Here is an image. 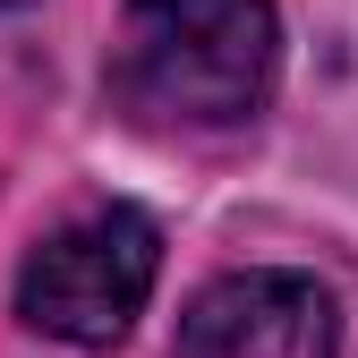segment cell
Listing matches in <instances>:
<instances>
[{
  "mask_svg": "<svg viewBox=\"0 0 358 358\" xmlns=\"http://www.w3.org/2000/svg\"><path fill=\"white\" fill-rule=\"evenodd\" d=\"M111 103L137 128H239L273 103V0H128L111 34Z\"/></svg>",
  "mask_w": 358,
  "mask_h": 358,
  "instance_id": "1",
  "label": "cell"
},
{
  "mask_svg": "<svg viewBox=\"0 0 358 358\" xmlns=\"http://www.w3.org/2000/svg\"><path fill=\"white\" fill-rule=\"evenodd\" d=\"M162 282V231L137 205H85L77 222L43 231L17 264V316L43 341L69 350H111L145 316Z\"/></svg>",
  "mask_w": 358,
  "mask_h": 358,
  "instance_id": "2",
  "label": "cell"
},
{
  "mask_svg": "<svg viewBox=\"0 0 358 358\" xmlns=\"http://www.w3.org/2000/svg\"><path fill=\"white\" fill-rule=\"evenodd\" d=\"M171 358H341V299L316 273L248 264L188 299Z\"/></svg>",
  "mask_w": 358,
  "mask_h": 358,
  "instance_id": "3",
  "label": "cell"
},
{
  "mask_svg": "<svg viewBox=\"0 0 358 358\" xmlns=\"http://www.w3.org/2000/svg\"><path fill=\"white\" fill-rule=\"evenodd\" d=\"M0 9H17V0H0Z\"/></svg>",
  "mask_w": 358,
  "mask_h": 358,
  "instance_id": "4",
  "label": "cell"
}]
</instances>
